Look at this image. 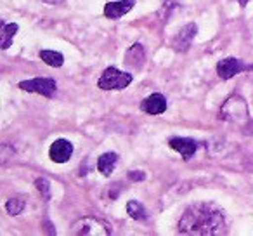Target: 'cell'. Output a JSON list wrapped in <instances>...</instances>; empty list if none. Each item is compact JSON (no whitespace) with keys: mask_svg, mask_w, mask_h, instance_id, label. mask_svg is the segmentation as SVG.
I'll list each match as a JSON object with an SVG mask.
<instances>
[{"mask_svg":"<svg viewBox=\"0 0 253 236\" xmlns=\"http://www.w3.org/2000/svg\"><path fill=\"white\" fill-rule=\"evenodd\" d=\"M179 233L213 236L225 233V212L211 201H200L186 208L179 221Z\"/></svg>","mask_w":253,"mask_h":236,"instance_id":"1","label":"cell"},{"mask_svg":"<svg viewBox=\"0 0 253 236\" xmlns=\"http://www.w3.org/2000/svg\"><path fill=\"white\" fill-rule=\"evenodd\" d=\"M218 116H220V120L229 122V124L241 125L250 118L248 104H246V101L241 95H231V97L222 104Z\"/></svg>","mask_w":253,"mask_h":236,"instance_id":"2","label":"cell"},{"mask_svg":"<svg viewBox=\"0 0 253 236\" xmlns=\"http://www.w3.org/2000/svg\"><path fill=\"white\" fill-rule=\"evenodd\" d=\"M75 236H109L111 235V226L108 222L95 217H82L73 222L70 229Z\"/></svg>","mask_w":253,"mask_h":236,"instance_id":"3","label":"cell"},{"mask_svg":"<svg viewBox=\"0 0 253 236\" xmlns=\"http://www.w3.org/2000/svg\"><path fill=\"white\" fill-rule=\"evenodd\" d=\"M132 75L120 71L118 68H106L104 73L101 75L97 85L102 91H123L132 84Z\"/></svg>","mask_w":253,"mask_h":236,"instance_id":"4","label":"cell"},{"mask_svg":"<svg viewBox=\"0 0 253 236\" xmlns=\"http://www.w3.org/2000/svg\"><path fill=\"white\" fill-rule=\"evenodd\" d=\"M19 89L25 92H35V94L45 95V97H52L57 84L52 78H32V80L19 82Z\"/></svg>","mask_w":253,"mask_h":236,"instance_id":"5","label":"cell"},{"mask_svg":"<svg viewBox=\"0 0 253 236\" xmlns=\"http://www.w3.org/2000/svg\"><path fill=\"white\" fill-rule=\"evenodd\" d=\"M248 70V64H245L241 59H236V57H227V59L218 61L217 64V75L222 80H229V78L236 77L241 71Z\"/></svg>","mask_w":253,"mask_h":236,"instance_id":"6","label":"cell"},{"mask_svg":"<svg viewBox=\"0 0 253 236\" xmlns=\"http://www.w3.org/2000/svg\"><path fill=\"white\" fill-rule=\"evenodd\" d=\"M73 155V144L66 139H56V141L50 144L49 149V156L52 162L56 163H64L71 158Z\"/></svg>","mask_w":253,"mask_h":236,"instance_id":"7","label":"cell"},{"mask_svg":"<svg viewBox=\"0 0 253 236\" xmlns=\"http://www.w3.org/2000/svg\"><path fill=\"white\" fill-rule=\"evenodd\" d=\"M196 32H198V26L194 25V23H189V25L184 26V28L177 33L175 39H173V49L179 50V52H186L191 47V44H193L194 37H196Z\"/></svg>","mask_w":253,"mask_h":236,"instance_id":"8","label":"cell"},{"mask_svg":"<svg viewBox=\"0 0 253 236\" xmlns=\"http://www.w3.org/2000/svg\"><path fill=\"white\" fill-rule=\"evenodd\" d=\"M169 146L173 151L180 153L184 156V160H189L198 149V142L191 138H172L169 141Z\"/></svg>","mask_w":253,"mask_h":236,"instance_id":"9","label":"cell"},{"mask_svg":"<svg viewBox=\"0 0 253 236\" xmlns=\"http://www.w3.org/2000/svg\"><path fill=\"white\" fill-rule=\"evenodd\" d=\"M135 5V0H118V2H108L104 5V16L109 19H120L126 12H130Z\"/></svg>","mask_w":253,"mask_h":236,"instance_id":"10","label":"cell"},{"mask_svg":"<svg viewBox=\"0 0 253 236\" xmlns=\"http://www.w3.org/2000/svg\"><path fill=\"white\" fill-rule=\"evenodd\" d=\"M141 109L148 115H162L167 111V99L163 94H151L141 102Z\"/></svg>","mask_w":253,"mask_h":236,"instance_id":"11","label":"cell"},{"mask_svg":"<svg viewBox=\"0 0 253 236\" xmlns=\"http://www.w3.org/2000/svg\"><path fill=\"white\" fill-rule=\"evenodd\" d=\"M144 61H146V54H144L142 46L141 44H134V46L125 52V61H123V63L128 68H132V70H141Z\"/></svg>","mask_w":253,"mask_h":236,"instance_id":"12","label":"cell"},{"mask_svg":"<svg viewBox=\"0 0 253 236\" xmlns=\"http://www.w3.org/2000/svg\"><path fill=\"white\" fill-rule=\"evenodd\" d=\"M116 163H118V155L116 153H104L101 158L97 160V169L102 176H111V172L116 169Z\"/></svg>","mask_w":253,"mask_h":236,"instance_id":"13","label":"cell"},{"mask_svg":"<svg viewBox=\"0 0 253 236\" xmlns=\"http://www.w3.org/2000/svg\"><path fill=\"white\" fill-rule=\"evenodd\" d=\"M19 26L16 25V23H2V30H0V37H2V40H0V47L2 49H9L12 44V39H14V35L18 33Z\"/></svg>","mask_w":253,"mask_h":236,"instance_id":"14","label":"cell"},{"mask_svg":"<svg viewBox=\"0 0 253 236\" xmlns=\"http://www.w3.org/2000/svg\"><path fill=\"white\" fill-rule=\"evenodd\" d=\"M40 59L43 61L45 64L52 68H59L64 64V56L61 52H56V50H49V49H43L40 50Z\"/></svg>","mask_w":253,"mask_h":236,"instance_id":"15","label":"cell"},{"mask_svg":"<svg viewBox=\"0 0 253 236\" xmlns=\"http://www.w3.org/2000/svg\"><path fill=\"white\" fill-rule=\"evenodd\" d=\"M126 212L130 215L132 219L135 221H146L148 219V210L144 208V205L139 203L137 200H130L126 203Z\"/></svg>","mask_w":253,"mask_h":236,"instance_id":"16","label":"cell"},{"mask_svg":"<svg viewBox=\"0 0 253 236\" xmlns=\"http://www.w3.org/2000/svg\"><path fill=\"white\" fill-rule=\"evenodd\" d=\"M25 207H26V201L19 196L11 198V200H7V203H5V210H7L11 215H19L23 210H25Z\"/></svg>","mask_w":253,"mask_h":236,"instance_id":"17","label":"cell"},{"mask_svg":"<svg viewBox=\"0 0 253 236\" xmlns=\"http://www.w3.org/2000/svg\"><path fill=\"white\" fill-rule=\"evenodd\" d=\"M35 186L37 189H39V193L42 194V198L45 201L50 200V183L45 179V177H39V179L35 181Z\"/></svg>","mask_w":253,"mask_h":236,"instance_id":"18","label":"cell"},{"mask_svg":"<svg viewBox=\"0 0 253 236\" xmlns=\"http://www.w3.org/2000/svg\"><path fill=\"white\" fill-rule=\"evenodd\" d=\"M128 179L130 181H144L146 174L142 172V170H130V172H128Z\"/></svg>","mask_w":253,"mask_h":236,"instance_id":"19","label":"cell"},{"mask_svg":"<svg viewBox=\"0 0 253 236\" xmlns=\"http://www.w3.org/2000/svg\"><path fill=\"white\" fill-rule=\"evenodd\" d=\"M248 2H250V0H238V4L241 5V7H245V5L248 4Z\"/></svg>","mask_w":253,"mask_h":236,"instance_id":"20","label":"cell"},{"mask_svg":"<svg viewBox=\"0 0 253 236\" xmlns=\"http://www.w3.org/2000/svg\"><path fill=\"white\" fill-rule=\"evenodd\" d=\"M248 70H253V64H252V66H248Z\"/></svg>","mask_w":253,"mask_h":236,"instance_id":"21","label":"cell"}]
</instances>
